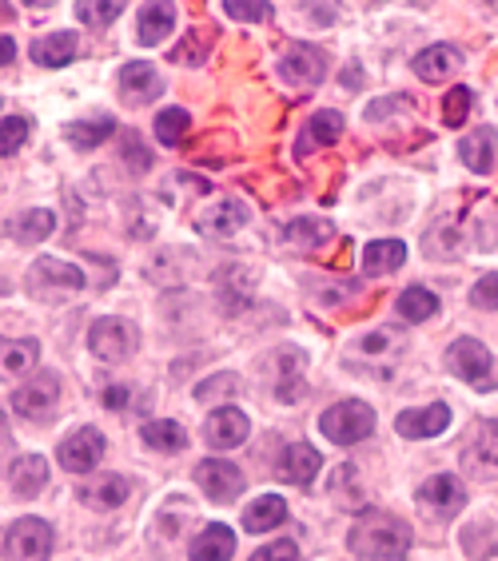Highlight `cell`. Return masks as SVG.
Returning a JSON list of instances; mask_svg holds the SVG:
<instances>
[{"label": "cell", "instance_id": "obj_33", "mask_svg": "<svg viewBox=\"0 0 498 561\" xmlns=\"http://www.w3.org/2000/svg\"><path fill=\"white\" fill-rule=\"evenodd\" d=\"M53 227H56L53 211L36 207V211H29V216H21L12 224V236H16V243H41V239L53 236Z\"/></svg>", "mask_w": 498, "mask_h": 561}, {"label": "cell", "instance_id": "obj_42", "mask_svg": "<svg viewBox=\"0 0 498 561\" xmlns=\"http://www.w3.org/2000/svg\"><path fill=\"white\" fill-rule=\"evenodd\" d=\"M251 561H299V550H295V541H271L251 553Z\"/></svg>", "mask_w": 498, "mask_h": 561}, {"label": "cell", "instance_id": "obj_13", "mask_svg": "<svg viewBox=\"0 0 498 561\" xmlns=\"http://www.w3.org/2000/svg\"><path fill=\"white\" fill-rule=\"evenodd\" d=\"M244 224H248V207L239 204V199H216V204L195 216V231L204 239H228Z\"/></svg>", "mask_w": 498, "mask_h": 561}, {"label": "cell", "instance_id": "obj_26", "mask_svg": "<svg viewBox=\"0 0 498 561\" xmlns=\"http://www.w3.org/2000/svg\"><path fill=\"white\" fill-rule=\"evenodd\" d=\"M192 561H228L236 553V534L228 526H207L200 538L192 541Z\"/></svg>", "mask_w": 498, "mask_h": 561}, {"label": "cell", "instance_id": "obj_7", "mask_svg": "<svg viewBox=\"0 0 498 561\" xmlns=\"http://www.w3.org/2000/svg\"><path fill=\"white\" fill-rule=\"evenodd\" d=\"M48 553H53V526L41 518H21L4 538L9 561H48Z\"/></svg>", "mask_w": 498, "mask_h": 561}, {"label": "cell", "instance_id": "obj_32", "mask_svg": "<svg viewBox=\"0 0 498 561\" xmlns=\"http://www.w3.org/2000/svg\"><path fill=\"white\" fill-rule=\"evenodd\" d=\"M112 131H116V119L97 116V119H77V124H68L65 136L77 144V148H100V144L109 140Z\"/></svg>", "mask_w": 498, "mask_h": 561}, {"label": "cell", "instance_id": "obj_12", "mask_svg": "<svg viewBox=\"0 0 498 561\" xmlns=\"http://www.w3.org/2000/svg\"><path fill=\"white\" fill-rule=\"evenodd\" d=\"M248 431H251L248 414L236 411V407H219V411L207 414V422H204V438L212 450H236V446H244Z\"/></svg>", "mask_w": 498, "mask_h": 561}, {"label": "cell", "instance_id": "obj_15", "mask_svg": "<svg viewBox=\"0 0 498 561\" xmlns=\"http://www.w3.org/2000/svg\"><path fill=\"white\" fill-rule=\"evenodd\" d=\"M463 462L483 478L498 474V422H478L475 438L463 450Z\"/></svg>", "mask_w": 498, "mask_h": 561}, {"label": "cell", "instance_id": "obj_22", "mask_svg": "<svg viewBox=\"0 0 498 561\" xmlns=\"http://www.w3.org/2000/svg\"><path fill=\"white\" fill-rule=\"evenodd\" d=\"M80 53V36L77 33H53V36H41L33 41V60L41 68H65L72 65Z\"/></svg>", "mask_w": 498, "mask_h": 561}, {"label": "cell", "instance_id": "obj_14", "mask_svg": "<svg viewBox=\"0 0 498 561\" xmlns=\"http://www.w3.org/2000/svg\"><path fill=\"white\" fill-rule=\"evenodd\" d=\"M451 426V407L446 402H431V407H419V411H403L395 419V431L411 443H422V438H434Z\"/></svg>", "mask_w": 498, "mask_h": 561}, {"label": "cell", "instance_id": "obj_37", "mask_svg": "<svg viewBox=\"0 0 498 561\" xmlns=\"http://www.w3.org/2000/svg\"><path fill=\"white\" fill-rule=\"evenodd\" d=\"M80 21L97 24V28H104V24H112L124 12V4L120 0H84V4H77Z\"/></svg>", "mask_w": 498, "mask_h": 561}, {"label": "cell", "instance_id": "obj_28", "mask_svg": "<svg viewBox=\"0 0 498 561\" xmlns=\"http://www.w3.org/2000/svg\"><path fill=\"white\" fill-rule=\"evenodd\" d=\"M336 239V224L331 219H295L287 224V243L299 251H315Z\"/></svg>", "mask_w": 498, "mask_h": 561}, {"label": "cell", "instance_id": "obj_27", "mask_svg": "<svg viewBox=\"0 0 498 561\" xmlns=\"http://www.w3.org/2000/svg\"><path fill=\"white\" fill-rule=\"evenodd\" d=\"M403 260H407V248H403L399 239H375L363 251V271L367 275H391V271L403 267Z\"/></svg>", "mask_w": 498, "mask_h": 561}, {"label": "cell", "instance_id": "obj_4", "mask_svg": "<svg viewBox=\"0 0 498 561\" xmlns=\"http://www.w3.org/2000/svg\"><path fill=\"white\" fill-rule=\"evenodd\" d=\"M136 346H140V331L128 323V319H97L92 331H88V351L104 363H124V358L136 355Z\"/></svg>", "mask_w": 498, "mask_h": 561}, {"label": "cell", "instance_id": "obj_48", "mask_svg": "<svg viewBox=\"0 0 498 561\" xmlns=\"http://www.w3.org/2000/svg\"><path fill=\"white\" fill-rule=\"evenodd\" d=\"M12 56H16V44H12L9 36H0V68L12 65Z\"/></svg>", "mask_w": 498, "mask_h": 561}, {"label": "cell", "instance_id": "obj_18", "mask_svg": "<svg viewBox=\"0 0 498 561\" xmlns=\"http://www.w3.org/2000/svg\"><path fill=\"white\" fill-rule=\"evenodd\" d=\"M116 84H120V92H124V100H132V104H148V100H156L163 92L160 72H156L152 65H144V60L120 68Z\"/></svg>", "mask_w": 498, "mask_h": 561}, {"label": "cell", "instance_id": "obj_5", "mask_svg": "<svg viewBox=\"0 0 498 561\" xmlns=\"http://www.w3.org/2000/svg\"><path fill=\"white\" fill-rule=\"evenodd\" d=\"M56 402H60V378L53 370H36L29 375L16 394H12V411L29 422H48L56 414Z\"/></svg>", "mask_w": 498, "mask_h": 561}, {"label": "cell", "instance_id": "obj_39", "mask_svg": "<svg viewBox=\"0 0 498 561\" xmlns=\"http://www.w3.org/2000/svg\"><path fill=\"white\" fill-rule=\"evenodd\" d=\"M29 140V119L24 116H4L0 119V156H12Z\"/></svg>", "mask_w": 498, "mask_h": 561}, {"label": "cell", "instance_id": "obj_38", "mask_svg": "<svg viewBox=\"0 0 498 561\" xmlns=\"http://www.w3.org/2000/svg\"><path fill=\"white\" fill-rule=\"evenodd\" d=\"M471 92L466 88H451L446 92V100H443V119H446V128H463L466 124V112H471Z\"/></svg>", "mask_w": 498, "mask_h": 561}, {"label": "cell", "instance_id": "obj_23", "mask_svg": "<svg viewBox=\"0 0 498 561\" xmlns=\"http://www.w3.org/2000/svg\"><path fill=\"white\" fill-rule=\"evenodd\" d=\"M48 486V462L41 454H24L12 462V494L16 497H36Z\"/></svg>", "mask_w": 498, "mask_h": 561}, {"label": "cell", "instance_id": "obj_45", "mask_svg": "<svg viewBox=\"0 0 498 561\" xmlns=\"http://www.w3.org/2000/svg\"><path fill=\"white\" fill-rule=\"evenodd\" d=\"M124 144H128V148H124V156H128L132 168H136V172H148V168H152V156H148V151H140V136H124Z\"/></svg>", "mask_w": 498, "mask_h": 561}, {"label": "cell", "instance_id": "obj_17", "mask_svg": "<svg viewBox=\"0 0 498 561\" xmlns=\"http://www.w3.org/2000/svg\"><path fill=\"white\" fill-rule=\"evenodd\" d=\"M307 390V358L295 346L280 351V375H275V399L280 402H299Z\"/></svg>", "mask_w": 498, "mask_h": 561}, {"label": "cell", "instance_id": "obj_2", "mask_svg": "<svg viewBox=\"0 0 498 561\" xmlns=\"http://www.w3.org/2000/svg\"><path fill=\"white\" fill-rule=\"evenodd\" d=\"M24 291L36 302H60L68 295L84 291V271L60 260H36L24 275Z\"/></svg>", "mask_w": 498, "mask_h": 561}, {"label": "cell", "instance_id": "obj_20", "mask_svg": "<svg viewBox=\"0 0 498 561\" xmlns=\"http://www.w3.org/2000/svg\"><path fill=\"white\" fill-rule=\"evenodd\" d=\"M319 466H324V458H319V450H315V446L292 443L280 458V474L287 478L292 486H312L315 474H319Z\"/></svg>", "mask_w": 498, "mask_h": 561}, {"label": "cell", "instance_id": "obj_47", "mask_svg": "<svg viewBox=\"0 0 498 561\" xmlns=\"http://www.w3.org/2000/svg\"><path fill=\"white\" fill-rule=\"evenodd\" d=\"M304 12H312V16H319L315 24H331L339 16V9H331V4H304Z\"/></svg>", "mask_w": 498, "mask_h": 561}, {"label": "cell", "instance_id": "obj_30", "mask_svg": "<svg viewBox=\"0 0 498 561\" xmlns=\"http://www.w3.org/2000/svg\"><path fill=\"white\" fill-rule=\"evenodd\" d=\"M339 136H343V116H339V112H315L304 131V140H299V151L327 148V144H336Z\"/></svg>", "mask_w": 498, "mask_h": 561}, {"label": "cell", "instance_id": "obj_11", "mask_svg": "<svg viewBox=\"0 0 498 561\" xmlns=\"http://www.w3.org/2000/svg\"><path fill=\"white\" fill-rule=\"evenodd\" d=\"M490 351L478 339H459V343H451V351H446V370L459 378H466V382H475V387H483L490 375Z\"/></svg>", "mask_w": 498, "mask_h": 561}, {"label": "cell", "instance_id": "obj_6", "mask_svg": "<svg viewBox=\"0 0 498 561\" xmlns=\"http://www.w3.org/2000/svg\"><path fill=\"white\" fill-rule=\"evenodd\" d=\"M415 497H419V510H422V518H427V522L455 518L459 510L466 506V490H463V482H459L455 474H434V478H427Z\"/></svg>", "mask_w": 498, "mask_h": 561}, {"label": "cell", "instance_id": "obj_25", "mask_svg": "<svg viewBox=\"0 0 498 561\" xmlns=\"http://www.w3.org/2000/svg\"><path fill=\"white\" fill-rule=\"evenodd\" d=\"M124 497H128V482L120 474H104V478H97V482L80 486V502L92 510H116V506H124Z\"/></svg>", "mask_w": 498, "mask_h": 561}, {"label": "cell", "instance_id": "obj_3", "mask_svg": "<svg viewBox=\"0 0 498 561\" xmlns=\"http://www.w3.org/2000/svg\"><path fill=\"white\" fill-rule=\"evenodd\" d=\"M319 431H324L336 446H355V443H363L371 431H375V411H371L367 402H359V399L336 402L331 411H324V419H319Z\"/></svg>", "mask_w": 498, "mask_h": 561}, {"label": "cell", "instance_id": "obj_1", "mask_svg": "<svg viewBox=\"0 0 498 561\" xmlns=\"http://www.w3.org/2000/svg\"><path fill=\"white\" fill-rule=\"evenodd\" d=\"M347 546H351V553H359V558L395 561L411 550V526L403 518H395V514H387V510H371V514H363V518L351 526Z\"/></svg>", "mask_w": 498, "mask_h": 561}, {"label": "cell", "instance_id": "obj_49", "mask_svg": "<svg viewBox=\"0 0 498 561\" xmlns=\"http://www.w3.org/2000/svg\"><path fill=\"white\" fill-rule=\"evenodd\" d=\"M0 466H4V443H0Z\"/></svg>", "mask_w": 498, "mask_h": 561}, {"label": "cell", "instance_id": "obj_35", "mask_svg": "<svg viewBox=\"0 0 498 561\" xmlns=\"http://www.w3.org/2000/svg\"><path fill=\"white\" fill-rule=\"evenodd\" d=\"M188 128H192V116H188L184 108H168V112H160V116H156V140L168 144V148L184 140Z\"/></svg>", "mask_w": 498, "mask_h": 561}, {"label": "cell", "instance_id": "obj_29", "mask_svg": "<svg viewBox=\"0 0 498 561\" xmlns=\"http://www.w3.org/2000/svg\"><path fill=\"white\" fill-rule=\"evenodd\" d=\"M176 28V9L172 4H148L140 12V44H163Z\"/></svg>", "mask_w": 498, "mask_h": 561}, {"label": "cell", "instance_id": "obj_8", "mask_svg": "<svg viewBox=\"0 0 498 561\" xmlns=\"http://www.w3.org/2000/svg\"><path fill=\"white\" fill-rule=\"evenodd\" d=\"M56 458H60V466L72 470V474H88V470H97L100 458H104V434H100L97 426H84V431L68 434L65 443H60V450H56Z\"/></svg>", "mask_w": 498, "mask_h": 561}, {"label": "cell", "instance_id": "obj_21", "mask_svg": "<svg viewBox=\"0 0 498 561\" xmlns=\"http://www.w3.org/2000/svg\"><path fill=\"white\" fill-rule=\"evenodd\" d=\"M463 163L471 172L478 175H490L498 168V131L495 128H475L471 136L463 140Z\"/></svg>", "mask_w": 498, "mask_h": 561}, {"label": "cell", "instance_id": "obj_10", "mask_svg": "<svg viewBox=\"0 0 498 561\" xmlns=\"http://www.w3.org/2000/svg\"><path fill=\"white\" fill-rule=\"evenodd\" d=\"M324 72H327V60L312 44H292V48L280 56V76L295 88H315L324 80Z\"/></svg>", "mask_w": 498, "mask_h": 561}, {"label": "cell", "instance_id": "obj_43", "mask_svg": "<svg viewBox=\"0 0 498 561\" xmlns=\"http://www.w3.org/2000/svg\"><path fill=\"white\" fill-rule=\"evenodd\" d=\"M224 12H228V16H239V21H268L271 4H251V0H244V4H239V0H228V4H224Z\"/></svg>", "mask_w": 498, "mask_h": 561}, {"label": "cell", "instance_id": "obj_36", "mask_svg": "<svg viewBox=\"0 0 498 561\" xmlns=\"http://www.w3.org/2000/svg\"><path fill=\"white\" fill-rule=\"evenodd\" d=\"M236 390H239V375H231V370H219L216 378H207V382H200V387H195V399H200V402H228Z\"/></svg>", "mask_w": 498, "mask_h": 561}, {"label": "cell", "instance_id": "obj_41", "mask_svg": "<svg viewBox=\"0 0 498 561\" xmlns=\"http://www.w3.org/2000/svg\"><path fill=\"white\" fill-rule=\"evenodd\" d=\"M471 302L483 307V311H498V275H483L471 291Z\"/></svg>", "mask_w": 498, "mask_h": 561}, {"label": "cell", "instance_id": "obj_40", "mask_svg": "<svg viewBox=\"0 0 498 561\" xmlns=\"http://www.w3.org/2000/svg\"><path fill=\"white\" fill-rule=\"evenodd\" d=\"M216 41V33H192L188 41H180V48L172 53L176 65H204V44Z\"/></svg>", "mask_w": 498, "mask_h": 561}, {"label": "cell", "instance_id": "obj_44", "mask_svg": "<svg viewBox=\"0 0 498 561\" xmlns=\"http://www.w3.org/2000/svg\"><path fill=\"white\" fill-rule=\"evenodd\" d=\"M363 351H367V355H383V351H399V335H395V331H371L367 339H363Z\"/></svg>", "mask_w": 498, "mask_h": 561}, {"label": "cell", "instance_id": "obj_16", "mask_svg": "<svg viewBox=\"0 0 498 561\" xmlns=\"http://www.w3.org/2000/svg\"><path fill=\"white\" fill-rule=\"evenodd\" d=\"M36 358H41L36 339H0V382L29 378L36 370Z\"/></svg>", "mask_w": 498, "mask_h": 561}, {"label": "cell", "instance_id": "obj_31", "mask_svg": "<svg viewBox=\"0 0 498 561\" xmlns=\"http://www.w3.org/2000/svg\"><path fill=\"white\" fill-rule=\"evenodd\" d=\"M140 434H144V446H152V450H160V454H176V450H184L188 446L184 426H180V422H168V419L148 422Z\"/></svg>", "mask_w": 498, "mask_h": 561}, {"label": "cell", "instance_id": "obj_19", "mask_svg": "<svg viewBox=\"0 0 498 561\" xmlns=\"http://www.w3.org/2000/svg\"><path fill=\"white\" fill-rule=\"evenodd\" d=\"M459 68H463V53H459L455 44H434V48H422V53L415 56V76H419V80H431V84L455 76Z\"/></svg>", "mask_w": 498, "mask_h": 561}, {"label": "cell", "instance_id": "obj_34", "mask_svg": "<svg viewBox=\"0 0 498 561\" xmlns=\"http://www.w3.org/2000/svg\"><path fill=\"white\" fill-rule=\"evenodd\" d=\"M434 311H439V299L431 291H422V287H411V291L399 295V314L407 323H427Z\"/></svg>", "mask_w": 498, "mask_h": 561}, {"label": "cell", "instance_id": "obj_24", "mask_svg": "<svg viewBox=\"0 0 498 561\" xmlns=\"http://www.w3.org/2000/svg\"><path fill=\"white\" fill-rule=\"evenodd\" d=\"M283 518H287V502L280 494H263L244 510V529L248 534H268V529L283 526Z\"/></svg>", "mask_w": 498, "mask_h": 561}, {"label": "cell", "instance_id": "obj_46", "mask_svg": "<svg viewBox=\"0 0 498 561\" xmlns=\"http://www.w3.org/2000/svg\"><path fill=\"white\" fill-rule=\"evenodd\" d=\"M104 407H109V411H124V407H128V387L104 390Z\"/></svg>", "mask_w": 498, "mask_h": 561}, {"label": "cell", "instance_id": "obj_9", "mask_svg": "<svg viewBox=\"0 0 498 561\" xmlns=\"http://www.w3.org/2000/svg\"><path fill=\"white\" fill-rule=\"evenodd\" d=\"M195 482L212 502H231V497L244 490V470L228 458H204L195 466Z\"/></svg>", "mask_w": 498, "mask_h": 561}]
</instances>
